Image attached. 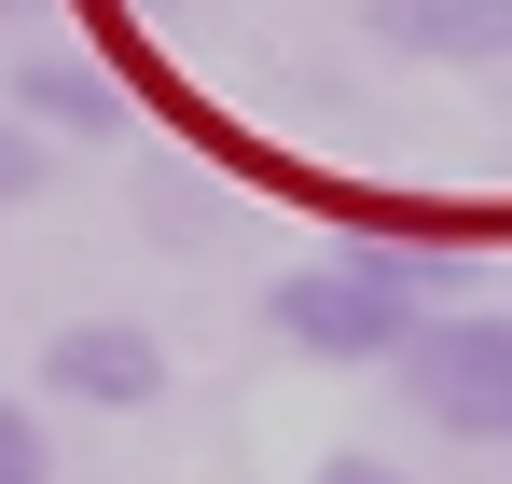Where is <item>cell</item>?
I'll use <instances>...</instances> for the list:
<instances>
[{"label": "cell", "instance_id": "obj_8", "mask_svg": "<svg viewBox=\"0 0 512 484\" xmlns=\"http://www.w3.org/2000/svg\"><path fill=\"white\" fill-rule=\"evenodd\" d=\"M319 484H402V471H388V457H333Z\"/></svg>", "mask_w": 512, "mask_h": 484}, {"label": "cell", "instance_id": "obj_5", "mask_svg": "<svg viewBox=\"0 0 512 484\" xmlns=\"http://www.w3.org/2000/svg\"><path fill=\"white\" fill-rule=\"evenodd\" d=\"M14 111H28V125H111V83L70 70V56H28V70H14Z\"/></svg>", "mask_w": 512, "mask_h": 484}, {"label": "cell", "instance_id": "obj_9", "mask_svg": "<svg viewBox=\"0 0 512 484\" xmlns=\"http://www.w3.org/2000/svg\"><path fill=\"white\" fill-rule=\"evenodd\" d=\"M0 14H28V0H0Z\"/></svg>", "mask_w": 512, "mask_h": 484}, {"label": "cell", "instance_id": "obj_3", "mask_svg": "<svg viewBox=\"0 0 512 484\" xmlns=\"http://www.w3.org/2000/svg\"><path fill=\"white\" fill-rule=\"evenodd\" d=\"M42 388L84 402V415H139V402H167V346H153L139 319H70L56 346H42Z\"/></svg>", "mask_w": 512, "mask_h": 484}, {"label": "cell", "instance_id": "obj_2", "mask_svg": "<svg viewBox=\"0 0 512 484\" xmlns=\"http://www.w3.org/2000/svg\"><path fill=\"white\" fill-rule=\"evenodd\" d=\"M402 402L457 443H512V319H416Z\"/></svg>", "mask_w": 512, "mask_h": 484}, {"label": "cell", "instance_id": "obj_1", "mask_svg": "<svg viewBox=\"0 0 512 484\" xmlns=\"http://www.w3.org/2000/svg\"><path fill=\"white\" fill-rule=\"evenodd\" d=\"M263 319H277V346H305V360H402L416 346V277L388 249H333V263H291Z\"/></svg>", "mask_w": 512, "mask_h": 484}, {"label": "cell", "instance_id": "obj_4", "mask_svg": "<svg viewBox=\"0 0 512 484\" xmlns=\"http://www.w3.org/2000/svg\"><path fill=\"white\" fill-rule=\"evenodd\" d=\"M374 42H402L429 70H499L512 56V0H374Z\"/></svg>", "mask_w": 512, "mask_h": 484}, {"label": "cell", "instance_id": "obj_6", "mask_svg": "<svg viewBox=\"0 0 512 484\" xmlns=\"http://www.w3.org/2000/svg\"><path fill=\"white\" fill-rule=\"evenodd\" d=\"M42 471H56V457H42V415L0 402V484H42Z\"/></svg>", "mask_w": 512, "mask_h": 484}, {"label": "cell", "instance_id": "obj_7", "mask_svg": "<svg viewBox=\"0 0 512 484\" xmlns=\"http://www.w3.org/2000/svg\"><path fill=\"white\" fill-rule=\"evenodd\" d=\"M0 194H42V166H28V139L0 125Z\"/></svg>", "mask_w": 512, "mask_h": 484}]
</instances>
